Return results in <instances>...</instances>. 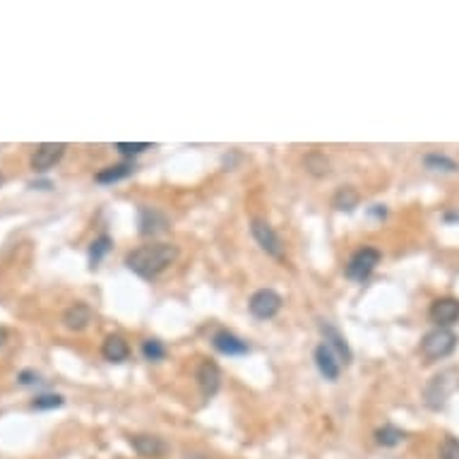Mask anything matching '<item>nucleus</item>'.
<instances>
[{"label": "nucleus", "instance_id": "1", "mask_svg": "<svg viewBox=\"0 0 459 459\" xmlns=\"http://www.w3.org/2000/svg\"><path fill=\"white\" fill-rule=\"evenodd\" d=\"M178 257V250L171 243H152V245H142V248L133 250L125 257V265L130 272H135L142 279H154L166 269L171 262Z\"/></svg>", "mask_w": 459, "mask_h": 459}, {"label": "nucleus", "instance_id": "2", "mask_svg": "<svg viewBox=\"0 0 459 459\" xmlns=\"http://www.w3.org/2000/svg\"><path fill=\"white\" fill-rule=\"evenodd\" d=\"M457 387H459V373L455 368H448V370H443V373L433 375L423 392L426 404L431 409H443L445 401L450 399V394L455 392Z\"/></svg>", "mask_w": 459, "mask_h": 459}, {"label": "nucleus", "instance_id": "3", "mask_svg": "<svg viewBox=\"0 0 459 459\" xmlns=\"http://www.w3.org/2000/svg\"><path fill=\"white\" fill-rule=\"evenodd\" d=\"M457 349V335L448 327H438V330L428 332L421 342V354L426 361H440L448 358L452 351Z\"/></svg>", "mask_w": 459, "mask_h": 459}, {"label": "nucleus", "instance_id": "4", "mask_svg": "<svg viewBox=\"0 0 459 459\" xmlns=\"http://www.w3.org/2000/svg\"><path fill=\"white\" fill-rule=\"evenodd\" d=\"M380 265V253L375 248H361L358 253L351 257L347 265V276L354 281H363L368 279L370 272Z\"/></svg>", "mask_w": 459, "mask_h": 459}, {"label": "nucleus", "instance_id": "5", "mask_svg": "<svg viewBox=\"0 0 459 459\" xmlns=\"http://www.w3.org/2000/svg\"><path fill=\"white\" fill-rule=\"evenodd\" d=\"M248 306H250V313H253L255 318L269 320L281 310V296L276 291H272V288H260V291L253 293V298H250Z\"/></svg>", "mask_w": 459, "mask_h": 459}, {"label": "nucleus", "instance_id": "6", "mask_svg": "<svg viewBox=\"0 0 459 459\" xmlns=\"http://www.w3.org/2000/svg\"><path fill=\"white\" fill-rule=\"evenodd\" d=\"M250 231H253L255 241L260 243V248L265 250L267 255L276 257V260H281V257H284V250H281L279 236H276V231L267 222H262V219H253V224H250Z\"/></svg>", "mask_w": 459, "mask_h": 459}, {"label": "nucleus", "instance_id": "7", "mask_svg": "<svg viewBox=\"0 0 459 459\" xmlns=\"http://www.w3.org/2000/svg\"><path fill=\"white\" fill-rule=\"evenodd\" d=\"M63 154H65V144L63 142H43L31 154V168L34 171H48L63 159Z\"/></svg>", "mask_w": 459, "mask_h": 459}, {"label": "nucleus", "instance_id": "8", "mask_svg": "<svg viewBox=\"0 0 459 459\" xmlns=\"http://www.w3.org/2000/svg\"><path fill=\"white\" fill-rule=\"evenodd\" d=\"M431 320L438 327H450L459 320V301L457 298H438L428 310Z\"/></svg>", "mask_w": 459, "mask_h": 459}, {"label": "nucleus", "instance_id": "9", "mask_svg": "<svg viewBox=\"0 0 459 459\" xmlns=\"http://www.w3.org/2000/svg\"><path fill=\"white\" fill-rule=\"evenodd\" d=\"M198 385L202 389V394L207 399L215 397L219 392V385H222V370H219L217 363L205 361L202 366L198 368Z\"/></svg>", "mask_w": 459, "mask_h": 459}, {"label": "nucleus", "instance_id": "10", "mask_svg": "<svg viewBox=\"0 0 459 459\" xmlns=\"http://www.w3.org/2000/svg\"><path fill=\"white\" fill-rule=\"evenodd\" d=\"M63 323H65L68 330H75V332L85 330L92 323V308L87 303H72L65 310V315H63Z\"/></svg>", "mask_w": 459, "mask_h": 459}, {"label": "nucleus", "instance_id": "11", "mask_svg": "<svg viewBox=\"0 0 459 459\" xmlns=\"http://www.w3.org/2000/svg\"><path fill=\"white\" fill-rule=\"evenodd\" d=\"M315 363H318L320 373H323L327 380L339 378V361H337L335 351L327 347V344H320V347L315 349Z\"/></svg>", "mask_w": 459, "mask_h": 459}, {"label": "nucleus", "instance_id": "12", "mask_svg": "<svg viewBox=\"0 0 459 459\" xmlns=\"http://www.w3.org/2000/svg\"><path fill=\"white\" fill-rule=\"evenodd\" d=\"M217 351H222L226 356H241V354H248V344L241 342L238 337H234L231 332H217L215 339H212Z\"/></svg>", "mask_w": 459, "mask_h": 459}, {"label": "nucleus", "instance_id": "13", "mask_svg": "<svg viewBox=\"0 0 459 459\" xmlns=\"http://www.w3.org/2000/svg\"><path fill=\"white\" fill-rule=\"evenodd\" d=\"M102 354H104L106 361L121 363V361H125V358L130 356V347H128V342H125L121 335H111V337H106V342L102 347Z\"/></svg>", "mask_w": 459, "mask_h": 459}, {"label": "nucleus", "instance_id": "14", "mask_svg": "<svg viewBox=\"0 0 459 459\" xmlns=\"http://www.w3.org/2000/svg\"><path fill=\"white\" fill-rule=\"evenodd\" d=\"M130 443H133V448L137 450V455L149 457V459L161 457L163 452H166V443L156 436H135Z\"/></svg>", "mask_w": 459, "mask_h": 459}, {"label": "nucleus", "instance_id": "15", "mask_svg": "<svg viewBox=\"0 0 459 459\" xmlns=\"http://www.w3.org/2000/svg\"><path fill=\"white\" fill-rule=\"evenodd\" d=\"M320 330H323V335H325V344H327V347H330L332 351H337V356L342 358L344 363H349V361H351V351H349L347 339H344V337L335 330V327L327 325V323L320 325Z\"/></svg>", "mask_w": 459, "mask_h": 459}, {"label": "nucleus", "instance_id": "16", "mask_svg": "<svg viewBox=\"0 0 459 459\" xmlns=\"http://www.w3.org/2000/svg\"><path fill=\"white\" fill-rule=\"evenodd\" d=\"M133 171H135V163H130V161L113 163V166L102 168V171L94 176V180H97V183H116V180H121V178H128Z\"/></svg>", "mask_w": 459, "mask_h": 459}, {"label": "nucleus", "instance_id": "17", "mask_svg": "<svg viewBox=\"0 0 459 459\" xmlns=\"http://www.w3.org/2000/svg\"><path fill=\"white\" fill-rule=\"evenodd\" d=\"M140 226L142 234H159V231L166 229V219H163L159 212L149 210V207H142L140 210Z\"/></svg>", "mask_w": 459, "mask_h": 459}, {"label": "nucleus", "instance_id": "18", "mask_svg": "<svg viewBox=\"0 0 459 459\" xmlns=\"http://www.w3.org/2000/svg\"><path fill=\"white\" fill-rule=\"evenodd\" d=\"M375 440H378V445H382V448H394V445H399L401 440H404V431H399L397 426L387 423L375 431Z\"/></svg>", "mask_w": 459, "mask_h": 459}, {"label": "nucleus", "instance_id": "19", "mask_svg": "<svg viewBox=\"0 0 459 459\" xmlns=\"http://www.w3.org/2000/svg\"><path fill=\"white\" fill-rule=\"evenodd\" d=\"M335 207L337 210H342V212H351L354 207L358 205V193L354 190V188H339V190L335 193Z\"/></svg>", "mask_w": 459, "mask_h": 459}, {"label": "nucleus", "instance_id": "20", "mask_svg": "<svg viewBox=\"0 0 459 459\" xmlns=\"http://www.w3.org/2000/svg\"><path fill=\"white\" fill-rule=\"evenodd\" d=\"M306 166H308V171H310L313 176H327V173H330V161H327L325 154H320V152L308 154L306 156Z\"/></svg>", "mask_w": 459, "mask_h": 459}, {"label": "nucleus", "instance_id": "21", "mask_svg": "<svg viewBox=\"0 0 459 459\" xmlns=\"http://www.w3.org/2000/svg\"><path fill=\"white\" fill-rule=\"evenodd\" d=\"M142 354L147 361H161V358L166 356V349H163V344L159 342V339H144Z\"/></svg>", "mask_w": 459, "mask_h": 459}, {"label": "nucleus", "instance_id": "22", "mask_svg": "<svg viewBox=\"0 0 459 459\" xmlns=\"http://www.w3.org/2000/svg\"><path fill=\"white\" fill-rule=\"evenodd\" d=\"M111 250V238L109 236H99L97 241L92 243V248H90V260H92V265H97L102 257L109 253Z\"/></svg>", "mask_w": 459, "mask_h": 459}, {"label": "nucleus", "instance_id": "23", "mask_svg": "<svg viewBox=\"0 0 459 459\" xmlns=\"http://www.w3.org/2000/svg\"><path fill=\"white\" fill-rule=\"evenodd\" d=\"M426 166L436 168V171H457V163L448 159V156H440V154H428L426 156Z\"/></svg>", "mask_w": 459, "mask_h": 459}, {"label": "nucleus", "instance_id": "24", "mask_svg": "<svg viewBox=\"0 0 459 459\" xmlns=\"http://www.w3.org/2000/svg\"><path fill=\"white\" fill-rule=\"evenodd\" d=\"M63 404H65V399H63L60 394H39V397L31 401L34 409H58Z\"/></svg>", "mask_w": 459, "mask_h": 459}, {"label": "nucleus", "instance_id": "25", "mask_svg": "<svg viewBox=\"0 0 459 459\" xmlns=\"http://www.w3.org/2000/svg\"><path fill=\"white\" fill-rule=\"evenodd\" d=\"M440 459H459V440L445 438V443L440 445Z\"/></svg>", "mask_w": 459, "mask_h": 459}, {"label": "nucleus", "instance_id": "26", "mask_svg": "<svg viewBox=\"0 0 459 459\" xmlns=\"http://www.w3.org/2000/svg\"><path fill=\"white\" fill-rule=\"evenodd\" d=\"M116 149L121 152L123 156H133V154H140V152H144V149H149V144L147 142H118L116 144Z\"/></svg>", "mask_w": 459, "mask_h": 459}, {"label": "nucleus", "instance_id": "27", "mask_svg": "<svg viewBox=\"0 0 459 459\" xmlns=\"http://www.w3.org/2000/svg\"><path fill=\"white\" fill-rule=\"evenodd\" d=\"M20 382H22V385H34V382H39V375H36L34 370H22Z\"/></svg>", "mask_w": 459, "mask_h": 459}, {"label": "nucleus", "instance_id": "28", "mask_svg": "<svg viewBox=\"0 0 459 459\" xmlns=\"http://www.w3.org/2000/svg\"><path fill=\"white\" fill-rule=\"evenodd\" d=\"M5 342H8V332H5L3 327H0V347H3Z\"/></svg>", "mask_w": 459, "mask_h": 459}]
</instances>
